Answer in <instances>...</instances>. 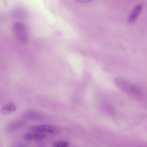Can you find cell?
I'll list each match as a JSON object with an SVG mask.
<instances>
[{"label": "cell", "instance_id": "obj_1", "mask_svg": "<svg viewBox=\"0 0 147 147\" xmlns=\"http://www.w3.org/2000/svg\"><path fill=\"white\" fill-rule=\"evenodd\" d=\"M114 83L118 88L130 96L137 99L142 97L143 93L141 89L128 79L122 77H117L115 79Z\"/></svg>", "mask_w": 147, "mask_h": 147}, {"label": "cell", "instance_id": "obj_10", "mask_svg": "<svg viewBox=\"0 0 147 147\" xmlns=\"http://www.w3.org/2000/svg\"><path fill=\"white\" fill-rule=\"evenodd\" d=\"M91 0H75L74 1L77 3H88Z\"/></svg>", "mask_w": 147, "mask_h": 147}, {"label": "cell", "instance_id": "obj_5", "mask_svg": "<svg viewBox=\"0 0 147 147\" xmlns=\"http://www.w3.org/2000/svg\"><path fill=\"white\" fill-rule=\"evenodd\" d=\"M23 121H18L11 122L6 126L5 130L7 134H11L22 127L25 124Z\"/></svg>", "mask_w": 147, "mask_h": 147}, {"label": "cell", "instance_id": "obj_4", "mask_svg": "<svg viewBox=\"0 0 147 147\" xmlns=\"http://www.w3.org/2000/svg\"><path fill=\"white\" fill-rule=\"evenodd\" d=\"M23 118L29 120H40L44 118V115L41 112L35 111H28L23 115Z\"/></svg>", "mask_w": 147, "mask_h": 147}, {"label": "cell", "instance_id": "obj_11", "mask_svg": "<svg viewBox=\"0 0 147 147\" xmlns=\"http://www.w3.org/2000/svg\"><path fill=\"white\" fill-rule=\"evenodd\" d=\"M142 147V146H139V147Z\"/></svg>", "mask_w": 147, "mask_h": 147}, {"label": "cell", "instance_id": "obj_8", "mask_svg": "<svg viewBox=\"0 0 147 147\" xmlns=\"http://www.w3.org/2000/svg\"><path fill=\"white\" fill-rule=\"evenodd\" d=\"M144 4L140 3L137 5L130 14L128 20L130 22H134L141 11Z\"/></svg>", "mask_w": 147, "mask_h": 147}, {"label": "cell", "instance_id": "obj_2", "mask_svg": "<svg viewBox=\"0 0 147 147\" xmlns=\"http://www.w3.org/2000/svg\"><path fill=\"white\" fill-rule=\"evenodd\" d=\"M13 30L18 39L23 43H26L28 40V33L27 28L23 24L17 22L13 26Z\"/></svg>", "mask_w": 147, "mask_h": 147}, {"label": "cell", "instance_id": "obj_3", "mask_svg": "<svg viewBox=\"0 0 147 147\" xmlns=\"http://www.w3.org/2000/svg\"><path fill=\"white\" fill-rule=\"evenodd\" d=\"M30 129L34 132H47L53 135H57L59 132L58 129L56 127L47 125L32 126L30 128Z\"/></svg>", "mask_w": 147, "mask_h": 147}, {"label": "cell", "instance_id": "obj_6", "mask_svg": "<svg viewBox=\"0 0 147 147\" xmlns=\"http://www.w3.org/2000/svg\"><path fill=\"white\" fill-rule=\"evenodd\" d=\"M17 109L16 104L12 102H9L4 105L1 108V113L5 115H9L14 112Z\"/></svg>", "mask_w": 147, "mask_h": 147}, {"label": "cell", "instance_id": "obj_7", "mask_svg": "<svg viewBox=\"0 0 147 147\" xmlns=\"http://www.w3.org/2000/svg\"><path fill=\"white\" fill-rule=\"evenodd\" d=\"M47 137L46 135L42 132H35L33 133H28L24 136V139L28 141L32 140H40Z\"/></svg>", "mask_w": 147, "mask_h": 147}, {"label": "cell", "instance_id": "obj_9", "mask_svg": "<svg viewBox=\"0 0 147 147\" xmlns=\"http://www.w3.org/2000/svg\"><path fill=\"white\" fill-rule=\"evenodd\" d=\"M69 143L63 141H56L53 143L52 147H68Z\"/></svg>", "mask_w": 147, "mask_h": 147}]
</instances>
